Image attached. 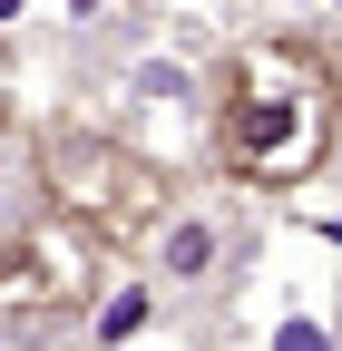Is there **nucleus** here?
Returning a JSON list of instances; mask_svg holds the SVG:
<instances>
[{
	"label": "nucleus",
	"mask_w": 342,
	"mask_h": 351,
	"mask_svg": "<svg viewBox=\"0 0 342 351\" xmlns=\"http://www.w3.org/2000/svg\"><path fill=\"white\" fill-rule=\"evenodd\" d=\"M342 147V69L304 39H244L216 69V166L254 195L313 186Z\"/></svg>",
	"instance_id": "f257e3e1"
},
{
	"label": "nucleus",
	"mask_w": 342,
	"mask_h": 351,
	"mask_svg": "<svg viewBox=\"0 0 342 351\" xmlns=\"http://www.w3.org/2000/svg\"><path fill=\"white\" fill-rule=\"evenodd\" d=\"M39 166V195H49V215H69V225H89L108 254H147V234L166 225V176L137 137H108V127H49V137L30 147Z\"/></svg>",
	"instance_id": "f03ea898"
},
{
	"label": "nucleus",
	"mask_w": 342,
	"mask_h": 351,
	"mask_svg": "<svg viewBox=\"0 0 342 351\" xmlns=\"http://www.w3.org/2000/svg\"><path fill=\"white\" fill-rule=\"evenodd\" d=\"M98 234L69 225V215H30V225H10V274H0V313H10V341H69L98 322Z\"/></svg>",
	"instance_id": "7ed1b4c3"
},
{
	"label": "nucleus",
	"mask_w": 342,
	"mask_h": 351,
	"mask_svg": "<svg viewBox=\"0 0 342 351\" xmlns=\"http://www.w3.org/2000/svg\"><path fill=\"white\" fill-rule=\"evenodd\" d=\"M117 108H127V137H137L157 166L216 156V69H196L186 49H147V59H127Z\"/></svg>",
	"instance_id": "20e7f679"
},
{
	"label": "nucleus",
	"mask_w": 342,
	"mask_h": 351,
	"mask_svg": "<svg viewBox=\"0 0 342 351\" xmlns=\"http://www.w3.org/2000/svg\"><path fill=\"white\" fill-rule=\"evenodd\" d=\"M235 263H244V225L216 205H166V225L147 234V274L166 293H216L235 283Z\"/></svg>",
	"instance_id": "39448f33"
},
{
	"label": "nucleus",
	"mask_w": 342,
	"mask_h": 351,
	"mask_svg": "<svg viewBox=\"0 0 342 351\" xmlns=\"http://www.w3.org/2000/svg\"><path fill=\"white\" fill-rule=\"evenodd\" d=\"M157 302H166V283L147 274V254H137V274H108V293H98V322H89V341L98 351H127L147 322H157Z\"/></svg>",
	"instance_id": "423d86ee"
},
{
	"label": "nucleus",
	"mask_w": 342,
	"mask_h": 351,
	"mask_svg": "<svg viewBox=\"0 0 342 351\" xmlns=\"http://www.w3.org/2000/svg\"><path fill=\"white\" fill-rule=\"evenodd\" d=\"M264 351H332V313L304 293H284V313L264 322Z\"/></svg>",
	"instance_id": "0eeeda50"
},
{
	"label": "nucleus",
	"mask_w": 342,
	"mask_h": 351,
	"mask_svg": "<svg viewBox=\"0 0 342 351\" xmlns=\"http://www.w3.org/2000/svg\"><path fill=\"white\" fill-rule=\"evenodd\" d=\"M59 10V29H98V20H117V0H49Z\"/></svg>",
	"instance_id": "6e6552de"
},
{
	"label": "nucleus",
	"mask_w": 342,
	"mask_h": 351,
	"mask_svg": "<svg viewBox=\"0 0 342 351\" xmlns=\"http://www.w3.org/2000/svg\"><path fill=\"white\" fill-rule=\"evenodd\" d=\"M332 10H342V0H332Z\"/></svg>",
	"instance_id": "1a4fd4ad"
}]
</instances>
